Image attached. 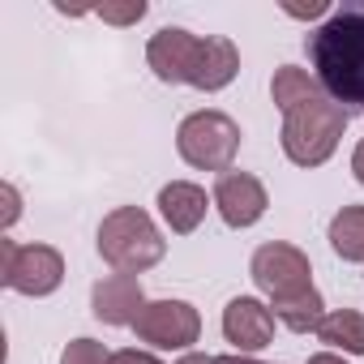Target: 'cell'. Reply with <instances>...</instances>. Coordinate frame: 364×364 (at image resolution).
I'll use <instances>...</instances> for the list:
<instances>
[{"mask_svg":"<svg viewBox=\"0 0 364 364\" xmlns=\"http://www.w3.org/2000/svg\"><path fill=\"white\" fill-rule=\"evenodd\" d=\"M309 65L334 103L347 112L364 107V5L334 9L309 35Z\"/></svg>","mask_w":364,"mask_h":364,"instance_id":"1","label":"cell"},{"mask_svg":"<svg viewBox=\"0 0 364 364\" xmlns=\"http://www.w3.org/2000/svg\"><path fill=\"white\" fill-rule=\"evenodd\" d=\"M99 257L116 274H141L167 257V240L141 206H116L99 223Z\"/></svg>","mask_w":364,"mask_h":364,"instance_id":"2","label":"cell"},{"mask_svg":"<svg viewBox=\"0 0 364 364\" xmlns=\"http://www.w3.org/2000/svg\"><path fill=\"white\" fill-rule=\"evenodd\" d=\"M347 120H351V112L343 103H334L330 95H321V99L287 112L283 116V137H279L283 154L296 167H321L338 150V141L347 133Z\"/></svg>","mask_w":364,"mask_h":364,"instance_id":"3","label":"cell"},{"mask_svg":"<svg viewBox=\"0 0 364 364\" xmlns=\"http://www.w3.org/2000/svg\"><path fill=\"white\" fill-rule=\"evenodd\" d=\"M176 150H180V159H185L189 167L223 176V171H232V163L240 154V124L228 112H219V107H202V112L180 120Z\"/></svg>","mask_w":364,"mask_h":364,"instance_id":"4","label":"cell"},{"mask_svg":"<svg viewBox=\"0 0 364 364\" xmlns=\"http://www.w3.org/2000/svg\"><path fill=\"white\" fill-rule=\"evenodd\" d=\"M0 283L22 296H52L65 283V257L52 245H18L0 236Z\"/></svg>","mask_w":364,"mask_h":364,"instance_id":"5","label":"cell"},{"mask_svg":"<svg viewBox=\"0 0 364 364\" xmlns=\"http://www.w3.org/2000/svg\"><path fill=\"white\" fill-rule=\"evenodd\" d=\"M249 274L270 296V304H283V300H296V296L313 291V266H309L304 249H296L287 240L262 245L249 262Z\"/></svg>","mask_w":364,"mask_h":364,"instance_id":"6","label":"cell"},{"mask_svg":"<svg viewBox=\"0 0 364 364\" xmlns=\"http://www.w3.org/2000/svg\"><path fill=\"white\" fill-rule=\"evenodd\" d=\"M133 334L159 351H189L202 338V313L189 300H146Z\"/></svg>","mask_w":364,"mask_h":364,"instance_id":"7","label":"cell"},{"mask_svg":"<svg viewBox=\"0 0 364 364\" xmlns=\"http://www.w3.org/2000/svg\"><path fill=\"white\" fill-rule=\"evenodd\" d=\"M202 35H193V31H185V26H163L159 35H150V43H146V65L154 69V77L159 82H171V86H180V82H193V73H198V60H202Z\"/></svg>","mask_w":364,"mask_h":364,"instance_id":"8","label":"cell"},{"mask_svg":"<svg viewBox=\"0 0 364 364\" xmlns=\"http://www.w3.org/2000/svg\"><path fill=\"white\" fill-rule=\"evenodd\" d=\"M210 202H215V210H219V219L228 228H253L270 206L266 185L253 171H223L215 180V198Z\"/></svg>","mask_w":364,"mask_h":364,"instance_id":"9","label":"cell"},{"mask_svg":"<svg viewBox=\"0 0 364 364\" xmlns=\"http://www.w3.org/2000/svg\"><path fill=\"white\" fill-rule=\"evenodd\" d=\"M274 321H279V317H274L270 304H262V300H253V296H236V300H228V309H223V338H228L240 355H253V351L270 347Z\"/></svg>","mask_w":364,"mask_h":364,"instance_id":"10","label":"cell"},{"mask_svg":"<svg viewBox=\"0 0 364 364\" xmlns=\"http://www.w3.org/2000/svg\"><path fill=\"white\" fill-rule=\"evenodd\" d=\"M141 309H146V291L137 274H107L90 287V313L103 326H133Z\"/></svg>","mask_w":364,"mask_h":364,"instance_id":"11","label":"cell"},{"mask_svg":"<svg viewBox=\"0 0 364 364\" xmlns=\"http://www.w3.org/2000/svg\"><path fill=\"white\" fill-rule=\"evenodd\" d=\"M206 206H210V202H206V189L193 185V180H171V185L159 189V215H163V223H167L176 236L198 232L202 219H206Z\"/></svg>","mask_w":364,"mask_h":364,"instance_id":"12","label":"cell"},{"mask_svg":"<svg viewBox=\"0 0 364 364\" xmlns=\"http://www.w3.org/2000/svg\"><path fill=\"white\" fill-rule=\"evenodd\" d=\"M236 73H240V52H236V43L223 39V35H206V43H202V60H198V73H193L189 86L215 95V90L232 86Z\"/></svg>","mask_w":364,"mask_h":364,"instance_id":"13","label":"cell"},{"mask_svg":"<svg viewBox=\"0 0 364 364\" xmlns=\"http://www.w3.org/2000/svg\"><path fill=\"white\" fill-rule=\"evenodd\" d=\"M321 95H326L321 82L309 69H300V65H279L274 77H270V99H274V107L283 116L296 112V107H304V103H313V99H321Z\"/></svg>","mask_w":364,"mask_h":364,"instance_id":"14","label":"cell"},{"mask_svg":"<svg viewBox=\"0 0 364 364\" xmlns=\"http://www.w3.org/2000/svg\"><path fill=\"white\" fill-rule=\"evenodd\" d=\"M317 338L343 355H364V313L360 309H330L317 326Z\"/></svg>","mask_w":364,"mask_h":364,"instance_id":"15","label":"cell"},{"mask_svg":"<svg viewBox=\"0 0 364 364\" xmlns=\"http://www.w3.org/2000/svg\"><path fill=\"white\" fill-rule=\"evenodd\" d=\"M330 249L343 262H364V206H343L330 219Z\"/></svg>","mask_w":364,"mask_h":364,"instance_id":"16","label":"cell"},{"mask_svg":"<svg viewBox=\"0 0 364 364\" xmlns=\"http://www.w3.org/2000/svg\"><path fill=\"white\" fill-rule=\"evenodd\" d=\"M60 364H112V351L99 338H73V343H65Z\"/></svg>","mask_w":364,"mask_h":364,"instance_id":"17","label":"cell"},{"mask_svg":"<svg viewBox=\"0 0 364 364\" xmlns=\"http://www.w3.org/2000/svg\"><path fill=\"white\" fill-rule=\"evenodd\" d=\"M95 14L103 22H112V26H137L146 18V0H129V5H99Z\"/></svg>","mask_w":364,"mask_h":364,"instance_id":"18","label":"cell"},{"mask_svg":"<svg viewBox=\"0 0 364 364\" xmlns=\"http://www.w3.org/2000/svg\"><path fill=\"white\" fill-rule=\"evenodd\" d=\"M0 198H5V215H0V228H14L18 223V215H22V198H18V189L14 185H0Z\"/></svg>","mask_w":364,"mask_h":364,"instance_id":"19","label":"cell"},{"mask_svg":"<svg viewBox=\"0 0 364 364\" xmlns=\"http://www.w3.org/2000/svg\"><path fill=\"white\" fill-rule=\"evenodd\" d=\"M112 364H163V360H159V355H150V351L124 347V351H116V355H112Z\"/></svg>","mask_w":364,"mask_h":364,"instance_id":"20","label":"cell"},{"mask_svg":"<svg viewBox=\"0 0 364 364\" xmlns=\"http://www.w3.org/2000/svg\"><path fill=\"white\" fill-rule=\"evenodd\" d=\"M283 9H287L291 18H321L330 5H326V0H313V5H283Z\"/></svg>","mask_w":364,"mask_h":364,"instance_id":"21","label":"cell"},{"mask_svg":"<svg viewBox=\"0 0 364 364\" xmlns=\"http://www.w3.org/2000/svg\"><path fill=\"white\" fill-rule=\"evenodd\" d=\"M351 171H355V180H360V185H364V141L351 150Z\"/></svg>","mask_w":364,"mask_h":364,"instance_id":"22","label":"cell"},{"mask_svg":"<svg viewBox=\"0 0 364 364\" xmlns=\"http://www.w3.org/2000/svg\"><path fill=\"white\" fill-rule=\"evenodd\" d=\"M176 364H215V355H206V351H185Z\"/></svg>","mask_w":364,"mask_h":364,"instance_id":"23","label":"cell"},{"mask_svg":"<svg viewBox=\"0 0 364 364\" xmlns=\"http://www.w3.org/2000/svg\"><path fill=\"white\" fill-rule=\"evenodd\" d=\"M309 364H347L338 351H317V355H309Z\"/></svg>","mask_w":364,"mask_h":364,"instance_id":"24","label":"cell"},{"mask_svg":"<svg viewBox=\"0 0 364 364\" xmlns=\"http://www.w3.org/2000/svg\"><path fill=\"white\" fill-rule=\"evenodd\" d=\"M215 364H262V360H253V355H215Z\"/></svg>","mask_w":364,"mask_h":364,"instance_id":"25","label":"cell"}]
</instances>
